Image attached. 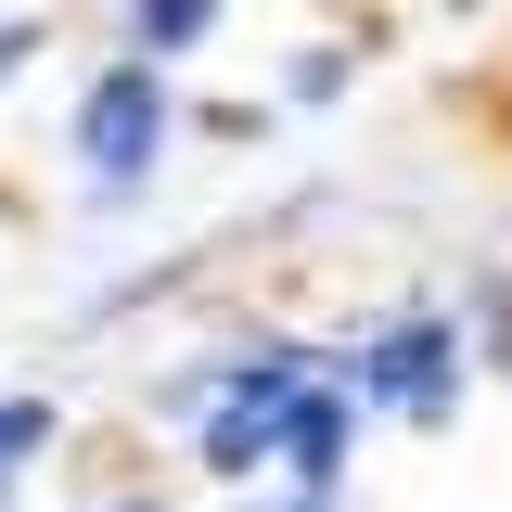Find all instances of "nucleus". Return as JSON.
Instances as JSON below:
<instances>
[{"mask_svg":"<svg viewBox=\"0 0 512 512\" xmlns=\"http://www.w3.org/2000/svg\"><path fill=\"white\" fill-rule=\"evenodd\" d=\"M346 448H359V397L320 372L295 397V423H282V487H346Z\"/></svg>","mask_w":512,"mask_h":512,"instance_id":"nucleus-4","label":"nucleus"},{"mask_svg":"<svg viewBox=\"0 0 512 512\" xmlns=\"http://www.w3.org/2000/svg\"><path fill=\"white\" fill-rule=\"evenodd\" d=\"M320 384L308 346H256V359H231V372L205 384V423H192V461L205 474H231V487H256V474H282V423H295V397Z\"/></svg>","mask_w":512,"mask_h":512,"instance_id":"nucleus-1","label":"nucleus"},{"mask_svg":"<svg viewBox=\"0 0 512 512\" xmlns=\"http://www.w3.org/2000/svg\"><path fill=\"white\" fill-rule=\"evenodd\" d=\"M26 52H39V26H26V13H0V90L26 77Z\"/></svg>","mask_w":512,"mask_h":512,"instance_id":"nucleus-7","label":"nucleus"},{"mask_svg":"<svg viewBox=\"0 0 512 512\" xmlns=\"http://www.w3.org/2000/svg\"><path fill=\"white\" fill-rule=\"evenodd\" d=\"M205 26H218V0H128V39L167 64V52H205Z\"/></svg>","mask_w":512,"mask_h":512,"instance_id":"nucleus-5","label":"nucleus"},{"mask_svg":"<svg viewBox=\"0 0 512 512\" xmlns=\"http://www.w3.org/2000/svg\"><path fill=\"white\" fill-rule=\"evenodd\" d=\"M346 397L359 410H397V423H448L461 410V320H384L346 346Z\"/></svg>","mask_w":512,"mask_h":512,"instance_id":"nucleus-3","label":"nucleus"},{"mask_svg":"<svg viewBox=\"0 0 512 512\" xmlns=\"http://www.w3.org/2000/svg\"><path fill=\"white\" fill-rule=\"evenodd\" d=\"M52 448V397H0V474Z\"/></svg>","mask_w":512,"mask_h":512,"instance_id":"nucleus-6","label":"nucleus"},{"mask_svg":"<svg viewBox=\"0 0 512 512\" xmlns=\"http://www.w3.org/2000/svg\"><path fill=\"white\" fill-rule=\"evenodd\" d=\"M256 512H346V487H269Z\"/></svg>","mask_w":512,"mask_h":512,"instance_id":"nucleus-8","label":"nucleus"},{"mask_svg":"<svg viewBox=\"0 0 512 512\" xmlns=\"http://www.w3.org/2000/svg\"><path fill=\"white\" fill-rule=\"evenodd\" d=\"M167 128H180L167 64H154V52L103 64V77L77 90V167H90V192H103V205H116V192H141V180H154V154H167Z\"/></svg>","mask_w":512,"mask_h":512,"instance_id":"nucleus-2","label":"nucleus"}]
</instances>
